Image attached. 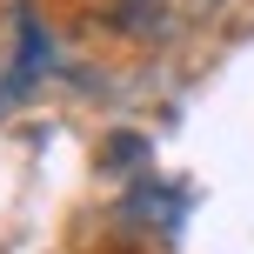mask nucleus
<instances>
[{"label": "nucleus", "instance_id": "nucleus-1", "mask_svg": "<svg viewBox=\"0 0 254 254\" xmlns=\"http://www.w3.org/2000/svg\"><path fill=\"white\" fill-rule=\"evenodd\" d=\"M40 67H47V27H40V20H20V61H13V74H7V94H20Z\"/></svg>", "mask_w": 254, "mask_h": 254}, {"label": "nucleus", "instance_id": "nucleus-2", "mask_svg": "<svg viewBox=\"0 0 254 254\" xmlns=\"http://www.w3.org/2000/svg\"><path fill=\"white\" fill-rule=\"evenodd\" d=\"M107 20L121 34H154L161 27V0H107Z\"/></svg>", "mask_w": 254, "mask_h": 254}, {"label": "nucleus", "instance_id": "nucleus-3", "mask_svg": "<svg viewBox=\"0 0 254 254\" xmlns=\"http://www.w3.org/2000/svg\"><path fill=\"white\" fill-rule=\"evenodd\" d=\"M147 154V140H134V134H114L107 140V161H140Z\"/></svg>", "mask_w": 254, "mask_h": 254}]
</instances>
